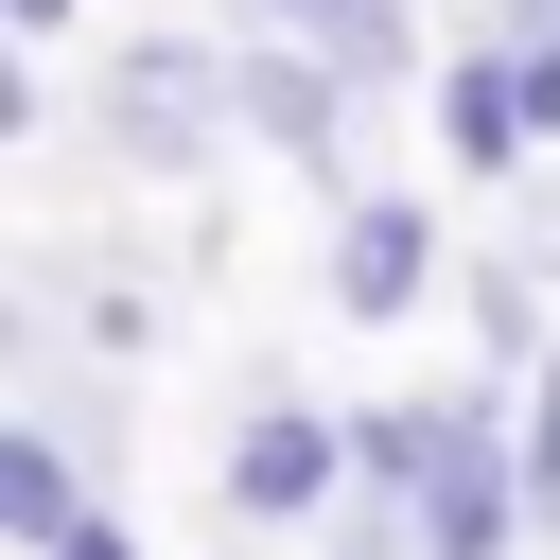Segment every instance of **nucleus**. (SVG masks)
I'll return each mask as SVG.
<instances>
[{
    "mask_svg": "<svg viewBox=\"0 0 560 560\" xmlns=\"http://www.w3.org/2000/svg\"><path fill=\"white\" fill-rule=\"evenodd\" d=\"M245 35H298V52H332L350 88H420L438 52H420V0H245Z\"/></svg>",
    "mask_w": 560,
    "mask_h": 560,
    "instance_id": "obj_7",
    "label": "nucleus"
},
{
    "mask_svg": "<svg viewBox=\"0 0 560 560\" xmlns=\"http://www.w3.org/2000/svg\"><path fill=\"white\" fill-rule=\"evenodd\" d=\"M0 35H18V52H52V35H88V0H0Z\"/></svg>",
    "mask_w": 560,
    "mask_h": 560,
    "instance_id": "obj_12",
    "label": "nucleus"
},
{
    "mask_svg": "<svg viewBox=\"0 0 560 560\" xmlns=\"http://www.w3.org/2000/svg\"><path fill=\"white\" fill-rule=\"evenodd\" d=\"M35 332H70L88 368H158L175 298H158V262H70V315H35Z\"/></svg>",
    "mask_w": 560,
    "mask_h": 560,
    "instance_id": "obj_8",
    "label": "nucleus"
},
{
    "mask_svg": "<svg viewBox=\"0 0 560 560\" xmlns=\"http://www.w3.org/2000/svg\"><path fill=\"white\" fill-rule=\"evenodd\" d=\"M455 262H472V245H455V228H438L402 175L332 192V315H350V332H402L420 298H455Z\"/></svg>",
    "mask_w": 560,
    "mask_h": 560,
    "instance_id": "obj_5",
    "label": "nucleus"
},
{
    "mask_svg": "<svg viewBox=\"0 0 560 560\" xmlns=\"http://www.w3.org/2000/svg\"><path fill=\"white\" fill-rule=\"evenodd\" d=\"M420 542L438 560H525V455H508V385H438V438H420Z\"/></svg>",
    "mask_w": 560,
    "mask_h": 560,
    "instance_id": "obj_3",
    "label": "nucleus"
},
{
    "mask_svg": "<svg viewBox=\"0 0 560 560\" xmlns=\"http://www.w3.org/2000/svg\"><path fill=\"white\" fill-rule=\"evenodd\" d=\"M508 245H525V262L560 280V175H525V192H508Z\"/></svg>",
    "mask_w": 560,
    "mask_h": 560,
    "instance_id": "obj_10",
    "label": "nucleus"
},
{
    "mask_svg": "<svg viewBox=\"0 0 560 560\" xmlns=\"http://www.w3.org/2000/svg\"><path fill=\"white\" fill-rule=\"evenodd\" d=\"M88 140H105L122 175H158V192H210V175L245 158V18H228V35L140 18V35L88 70Z\"/></svg>",
    "mask_w": 560,
    "mask_h": 560,
    "instance_id": "obj_1",
    "label": "nucleus"
},
{
    "mask_svg": "<svg viewBox=\"0 0 560 560\" xmlns=\"http://www.w3.org/2000/svg\"><path fill=\"white\" fill-rule=\"evenodd\" d=\"M420 105H438V158H455L472 192H525V175L560 158V140L525 122V70H508V35H472V52H438V70H420Z\"/></svg>",
    "mask_w": 560,
    "mask_h": 560,
    "instance_id": "obj_6",
    "label": "nucleus"
},
{
    "mask_svg": "<svg viewBox=\"0 0 560 560\" xmlns=\"http://www.w3.org/2000/svg\"><path fill=\"white\" fill-rule=\"evenodd\" d=\"M368 105H385V88H350L332 52L245 35V158H280L298 192H368Z\"/></svg>",
    "mask_w": 560,
    "mask_h": 560,
    "instance_id": "obj_4",
    "label": "nucleus"
},
{
    "mask_svg": "<svg viewBox=\"0 0 560 560\" xmlns=\"http://www.w3.org/2000/svg\"><path fill=\"white\" fill-rule=\"evenodd\" d=\"M508 455H525V525L560 542V350H542V368L508 385Z\"/></svg>",
    "mask_w": 560,
    "mask_h": 560,
    "instance_id": "obj_9",
    "label": "nucleus"
},
{
    "mask_svg": "<svg viewBox=\"0 0 560 560\" xmlns=\"http://www.w3.org/2000/svg\"><path fill=\"white\" fill-rule=\"evenodd\" d=\"M350 490H368V455H350V420H332V402L262 385V402L228 420V525H245V542H315Z\"/></svg>",
    "mask_w": 560,
    "mask_h": 560,
    "instance_id": "obj_2",
    "label": "nucleus"
},
{
    "mask_svg": "<svg viewBox=\"0 0 560 560\" xmlns=\"http://www.w3.org/2000/svg\"><path fill=\"white\" fill-rule=\"evenodd\" d=\"M52 560H140V525H122V508H88V525H70Z\"/></svg>",
    "mask_w": 560,
    "mask_h": 560,
    "instance_id": "obj_13",
    "label": "nucleus"
},
{
    "mask_svg": "<svg viewBox=\"0 0 560 560\" xmlns=\"http://www.w3.org/2000/svg\"><path fill=\"white\" fill-rule=\"evenodd\" d=\"M508 70H525V122L560 140V35H508Z\"/></svg>",
    "mask_w": 560,
    "mask_h": 560,
    "instance_id": "obj_11",
    "label": "nucleus"
}]
</instances>
